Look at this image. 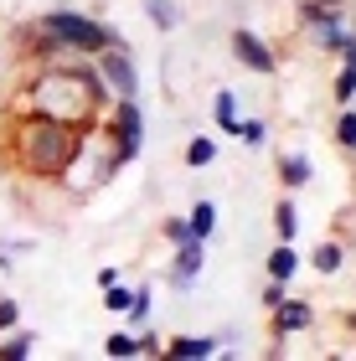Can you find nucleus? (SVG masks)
I'll use <instances>...</instances> for the list:
<instances>
[{
    "label": "nucleus",
    "mask_w": 356,
    "mask_h": 361,
    "mask_svg": "<svg viewBox=\"0 0 356 361\" xmlns=\"http://www.w3.org/2000/svg\"><path fill=\"white\" fill-rule=\"evenodd\" d=\"M37 52H42V68L26 78L21 104H11L6 114L31 109V114H47V119L73 124V129L99 124L104 109H109V88H104L99 68H93V57H78V52H68V47L42 42V37H37Z\"/></svg>",
    "instance_id": "obj_1"
},
{
    "label": "nucleus",
    "mask_w": 356,
    "mask_h": 361,
    "mask_svg": "<svg viewBox=\"0 0 356 361\" xmlns=\"http://www.w3.org/2000/svg\"><path fill=\"white\" fill-rule=\"evenodd\" d=\"M78 140H83V129L21 109V114H6V124H0V160H6L16 176L57 180L62 171H68Z\"/></svg>",
    "instance_id": "obj_2"
},
{
    "label": "nucleus",
    "mask_w": 356,
    "mask_h": 361,
    "mask_svg": "<svg viewBox=\"0 0 356 361\" xmlns=\"http://www.w3.org/2000/svg\"><path fill=\"white\" fill-rule=\"evenodd\" d=\"M114 176H119L114 140H109V129H104V119H99V124H88V129H83V140H78V150H73V160H68V171L57 176V186L68 191L73 202H83V196L104 191Z\"/></svg>",
    "instance_id": "obj_3"
},
{
    "label": "nucleus",
    "mask_w": 356,
    "mask_h": 361,
    "mask_svg": "<svg viewBox=\"0 0 356 361\" xmlns=\"http://www.w3.org/2000/svg\"><path fill=\"white\" fill-rule=\"evenodd\" d=\"M37 37L68 47L78 57H99L104 47L119 42V31L104 26L99 16H83V11H47V16H37Z\"/></svg>",
    "instance_id": "obj_4"
},
{
    "label": "nucleus",
    "mask_w": 356,
    "mask_h": 361,
    "mask_svg": "<svg viewBox=\"0 0 356 361\" xmlns=\"http://www.w3.org/2000/svg\"><path fill=\"white\" fill-rule=\"evenodd\" d=\"M104 129H109V140H114V160H119V171H124L129 160L140 155V145H145V114H140V98H109Z\"/></svg>",
    "instance_id": "obj_5"
},
{
    "label": "nucleus",
    "mask_w": 356,
    "mask_h": 361,
    "mask_svg": "<svg viewBox=\"0 0 356 361\" xmlns=\"http://www.w3.org/2000/svg\"><path fill=\"white\" fill-rule=\"evenodd\" d=\"M93 68H99V78H104V88H109V98H135V93H140L135 52H129L124 42H114V47H104V52L93 57Z\"/></svg>",
    "instance_id": "obj_6"
},
{
    "label": "nucleus",
    "mask_w": 356,
    "mask_h": 361,
    "mask_svg": "<svg viewBox=\"0 0 356 361\" xmlns=\"http://www.w3.org/2000/svg\"><path fill=\"white\" fill-rule=\"evenodd\" d=\"M233 57H238V68H248V73H258V78H269L274 68H279V57H274V47L258 37V31H233Z\"/></svg>",
    "instance_id": "obj_7"
},
{
    "label": "nucleus",
    "mask_w": 356,
    "mask_h": 361,
    "mask_svg": "<svg viewBox=\"0 0 356 361\" xmlns=\"http://www.w3.org/2000/svg\"><path fill=\"white\" fill-rule=\"evenodd\" d=\"M202 269H207V243L202 238H186V243H176V258H171V289H191V284H197V279H202Z\"/></svg>",
    "instance_id": "obj_8"
},
{
    "label": "nucleus",
    "mask_w": 356,
    "mask_h": 361,
    "mask_svg": "<svg viewBox=\"0 0 356 361\" xmlns=\"http://www.w3.org/2000/svg\"><path fill=\"white\" fill-rule=\"evenodd\" d=\"M310 325H315V310L305 300H289L284 294V300L274 305V336H305Z\"/></svg>",
    "instance_id": "obj_9"
},
{
    "label": "nucleus",
    "mask_w": 356,
    "mask_h": 361,
    "mask_svg": "<svg viewBox=\"0 0 356 361\" xmlns=\"http://www.w3.org/2000/svg\"><path fill=\"white\" fill-rule=\"evenodd\" d=\"M264 269H269V279L289 284V279L300 274V253H295V243H274V248H269V258H264Z\"/></svg>",
    "instance_id": "obj_10"
},
{
    "label": "nucleus",
    "mask_w": 356,
    "mask_h": 361,
    "mask_svg": "<svg viewBox=\"0 0 356 361\" xmlns=\"http://www.w3.org/2000/svg\"><path fill=\"white\" fill-rule=\"evenodd\" d=\"M274 166H279V186H284V191H300V186H310V176H315V166H310L305 155H279Z\"/></svg>",
    "instance_id": "obj_11"
},
{
    "label": "nucleus",
    "mask_w": 356,
    "mask_h": 361,
    "mask_svg": "<svg viewBox=\"0 0 356 361\" xmlns=\"http://www.w3.org/2000/svg\"><path fill=\"white\" fill-rule=\"evenodd\" d=\"M31 351H37V331L31 325H16V331L0 336V361H26Z\"/></svg>",
    "instance_id": "obj_12"
},
{
    "label": "nucleus",
    "mask_w": 356,
    "mask_h": 361,
    "mask_svg": "<svg viewBox=\"0 0 356 361\" xmlns=\"http://www.w3.org/2000/svg\"><path fill=\"white\" fill-rule=\"evenodd\" d=\"M160 356H181V361L217 356V341L212 336H176V341H166V351H160Z\"/></svg>",
    "instance_id": "obj_13"
},
{
    "label": "nucleus",
    "mask_w": 356,
    "mask_h": 361,
    "mask_svg": "<svg viewBox=\"0 0 356 361\" xmlns=\"http://www.w3.org/2000/svg\"><path fill=\"white\" fill-rule=\"evenodd\" d=\"M186 227H191V238L212 243V233H217V207L212 202H197V207L186 212Z\"/></svg>",
    "instance_id": "obj_14"
},
{
    "label": "nucleus",
    "mask_w": 356,
    "mask_h": 361,
    "mask_svg": "<svg viewBox=\"0 0 356 361\" xmlns=\"http://www.w3.org/2000/svg\"><path fill=\"white\" fill-rule=\"evenodd\" d=\"M212 119H217V129H222V135H238V98L228 93V88H222L217 98H212Z\"/></svg>",
    "instance_id": "obj_15"
},
{
    "label": "nucleus",
    "mask_w": 356,
    "mask_h": 361,
    "mask_svg": "<svg viewBox=\"0 0 356 361\" xmlns=\"http://www.w3.org/2000/svg\"><path fill=\"white\" fill-rule=\"evenodd\" d=\"M274 233H279V243H295L300 238V212H295V202H274Z\"/></svg>",
    "instance_id": "obj_16"
},
{
    "label": "nucleus",
    "mask_w": 356,
    "mask_h": 361,
    "mask_svg": "<svg viewBox=\"0 0 356 361\" xmlns=\"http://www.w3.org/2000/svg\"><path fill=\"white\" fill-rule=\"evenodd\" d=\"M341 264H346V248H341L336 238H331V243H320V248L310 253V269H315V274H336Z\"/></svg>",
    "instance_id": "obj_17"
},
{
    "label": "nucleus",
    "mask_w": 356,
    "mask_h": 361,
    "mask_svg": "<svg viewBox=\"0 0 356 361\" xmlns=\"http://www.w3.org/2000/svg\"><path fill=\"white\" fill-rule=\"evenodd\" d=\"M212 160H217V140H212V135H197V140L186 145V166H191V171L212 166Z\"/></svg>",
    "instance_id": "obj_18"
},
{
    "label": "nucleus",
    "mask_w": 356,
    "mask_h": 361,
    "mask_svg": "<svg viewBox=\"0 0 356 361\" xmlns=\"http://www.w3.org/2000/svg\"><path fill=\"white\" fill-rule=\"evenodd\" d=\"M186 68H191V57H186V52H171V57H166V73H171V78H166V88H171V98H181V93H186Z\"/></svg>",
    "instance_id": "obj_19"
},
{
    "label": "nucleus",
    "mask_w": 356,
    "mask_h": 361,
    "mask_svg": "<svg viewBox=\"0 0 356 361\" xmlns=\"http://www.w3.org/2000/svg\"><path fill=\"white\" fill-rule=\"evenodd\" d=\"M124 320H129V331H140V325H150V284H140V289H135V300H129Z\"/></svg>",
    "instance_id": "obj_20"
},
{
    "label": "nucleus",
    "mask_w": 356,
    "mask_h": 361,
    "mask_svg": "<svg viewBox=\"0 0 356 361\" xmlns=\"http://www.w3.org/2000/svg\"><path fill=\"white\" fill-rule=\"evenodd\" d=\"M145 16H150L160 31H176V26H181V11H176L171 0H145Z\"/></svg>",
    "instance_id": "obj_21"
},
{
    "label": "nucleus",
    "mask_w": 356,
    "mask_h": 361,
    "mask_svg": "<svg viewBox=\"0 0 356 361\" xmlns=\"http://www.w3.org/2000/svg\"><path fill=\"white\" fill-rule=\"evenodd\" d=\"M99 294H104V310H109V315H124L129 300H135V289H129L124 279H119V284H109V289H99Z\"/></svg>",
    "instance_id": "obj_22"
},
{
    "label": "nucleus",
    "mask_w": 356,
    "mask_h": 361,
    "mask_svg": "<svg viewBox=\"0 0 356 361\" xmlns=\"http://www.w3.org/2000/svg\"><path fill=\"white\" fill-rule=\"evenodd\" d=\"M336 145H341V150H356V109L351 104L336 114Z\"/></svg>",
    "instance_id": "obj_23"
},
{
    "label": "nucleus",
    "mask_w": 356,
    "mask_h": 361,
    "mask_svg": "<svg viewBox=\"0 0 356 361\" xmlns=\"http://www.w3.org/2000/svg\"><path fill=\"white\" fill-rule=\"evenodd\" d=\"M331 93H336V104L346 109L351 98H356V68H341V73H336V88H331Z\"/></svg>",
    "instance_id": "obj_24"
},
{
    "label": "nucleus",
    "mask_w": 356,
    "mask_h": 361,
    "mask_svg": "<svg viewBox=\"0 0 356 361\" xmlns=\"http://www.w3.org/2000/svg\"><path fill=\"white\" fill-rule=\"evenodd\" d=\"M160 238H166L171 248H176V243H186V238H191V227H186V217H166V222H160Z\"/></svg>",
    "instance_id": "obj_25"
},
{
    "label": "nucleus",
    "mask_w": 356,
    "mask_h": 361,
    "mask_svg": "<svg viewBox=\"0 0 356 361\" xmlns=\"http://www.w3.org/2000/svg\"><path fill=\"white\" fill-rule=\"evenodd\" d=\"M104 351L109 356H135V331H114V336L104 341Z\"/></svg>",
    "instance_id": "obj_26"
},
{
    "label": "nucleus",
    "mask_w": 356,
    "mask_h": 361,
    "mask_svg": "<svg viewBox=\"0 0 356 361\" xmlns=\"http://www.w3.org/2000/svg\"><path fill=\"white\" fill-rule=\"evenodd\" d=\"M160 351H166V341H160L155 331H145V325H140V336H135V356H160Z\"/></svg>",
    "instance_id": "obj_27"
},
{
    "label": "nucleus",
    "mask_w": 356,
    "mask_h": 361,
    "mask_svg": "<svg viewBox=\"0 0 356 361\" xmlns=\"http://www.w3.org/2000/svg\"><path fill=\"white\" fill-rule=\"evenodd\" d=\"M16 325H21V305H16V300H0V336L16 331Z\"/></svg>",
    "instance_id": "obj_28"
},
{
    "label": "nucleus",
    "mask_w": 356,
    "mask_h": 361,
    "mask_svg": "<svg viewBox=\"0 0 356 361\" xmlns=\"http://www.w3.org/2000/svg\"><path fill=\"white\" fill-rule=\"evenodd\" d=\"M238 135L248 140V145H264V140H269V129L258 124V119H243V124H238Z\"/></svg>",
    "instance_id": "obj_29"
},
{
    "label": "nucleus",
    "mask_w": 356,
    "mask_h": 361,
    "mask_svg": "<svg viewBox=\"0 0 356 361\" xmlns=\"http://www.w3.org/2000/svg\"><path fill=\"white\" fill-rule=\"evenodd\" d=\"M284 300V284H279V279H269V289H264V305L274 310V305H279Z\"/></svg>",
    "instance_id": "obj_30"
},
{
    "label": "nucleus",
    "mask_w": 356,
    "mask_h": 361,
    "mask_svg": "<svg viewBox=\"0 0 356 361\" xmlns=\"http://www.w3.org/2000/svg\"><path fill=\"white\" fill-rule=\"evenodd\" d=\"M341 62H346V68H356V37H351V42L341 47Z\"/></svg>",
    "instance_id": "obj_31"
},
{
    "label": "nucleus",
    "mask_w": 356,
    "mask_h": 361,
    "mask_svg": "<svg viewBox=\"0 0 356 361\" xmlns=\"http://www.w3.org/2000/svg\"><path fill=\"white\" fill-rule=\"evenodd\" d=\"M346 325H351V331H356V315H351V320H346Z\"/></svg>",
    "instance_id": "obj_32"
},
{
    "label": "nucleus",
    "mask_w": 356,
    "mask_h": 361,
    "mask_svg": "<svg viewBox=\"0 0 356 361\" xmlns=\"http://www.w3.org/2000/svg\"><path fill=\"white\" fill-rule=\"evenodd\" d=\"M351 155H356V150H351Z\"/></svg>",
    "instance_id": "obj_33"
}]
</instances>
